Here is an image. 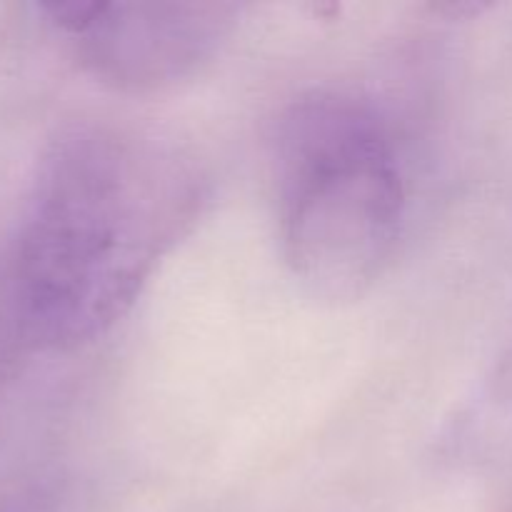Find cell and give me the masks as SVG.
Listing matches in <instances>:
<instances>
[{
  "label": "cell",
  "instance_id": "obj_1",
  "mask_svg": "<svg viewBox=\"0 0 512 512\" xmlns=\"http://www.w3.org/2000/svg\"><path fill=\"white\" fill-rule=\"evenodd\" d=\"M200 185L163 145L80 125L43 155L0 260V293L33 350L113 328L193 220Z\"/></svg>",
  "mask_w": 512,
  "mask_h": 512
},
{
  "label": "cell",
  "instance_id": "obj_2",
  "mask_svg": "<svg viewBox=\"0 0 512 512\" xmlns=\"http://www.w3.org/2000/svg\"><path fill=\"white\" fill-rule=\"evenodd\" d=\"M283 253L325 300H355L385 275L405 218L393 140L368 103L315 93L290 105L275 143Z\"/></svg>",
  "mask_w": 512,
  "mask_h": 512
},
{
  "label": "cell",
  "instance_id": "obj_3",
  "mask_svg": "<svg viewBox=\"0 0 512 512\" xmlns=\"http://www.w3.org/2000/svg\"><path fill=\"white\" fill-rule=\"evenodd\" d=\"M233 5L65 0L50 20L80 40L98 78L125 90L160 88L198 68L228 33Z\"/></svg>",
  "mask_w": 512,
  "mask_h": 512
},
{
  "label": "cell",
  "instance_id": "obj_4",
  "mask_svg": "<svg viewBox=\"0 0 512 512\" xmlns=\"http://www.w3.org/2000/svg\"><path fill=\"white\" fill-rule=\"evenodd\" d=\"M500 390H503V393H512V355L508 360H505V365H503V370H500Z\"/></svg>",
  "mask_w": 512,
  "mask_h": 512
}]
</instances>
